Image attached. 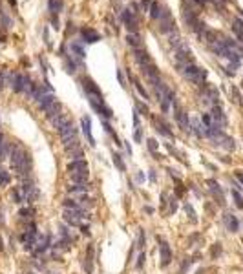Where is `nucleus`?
<instances>
[{
  "label": "nucleus",
  "mask_w": 243,
  "mask_h": 274,
  "mask_svg": "<svg viewBox=\"0 0 243 274\" xmlns=\"http://www.w3.org/2000/svg\"><path fill=\"white\" fill-rule=\"evenodd\" d=\"M11 166L18 176H24L28 172V154H26L24 148L17 146L11 152Z\"/></svg>",
  "instance_id": "obj_1"
},
{
  "label": "nucleus",
  "mask_w": 243,
  "mask_h": 274,
  "mask_svg": "<svg viewBox=\"0 0 243 274\" xmlns=\"http://www.w3.org/2000/svg\"><path fill=\"white\" fill-rule=\"evenodd\" d=\"M181 71H183V75H185V79H188V81L194 82V84H201V82L205 81V77H207V71H205L203 68H199V66H196L194 62L187 64Z\"/></svg>",
  "instance_id": "obj_2"
},
{
  "label": "nucleus",
  "mask_w": 243,
  "mask_h": 274,
  "mask_svg": "<svg viewBox=\"0 0 243 274\" xmlns=\"http://www.w3.org/2000/svg\"><path fill=\"white\" fill-rule=\"evenodd\" d=\"M82 88H84L86 95L90 97V101H103V93H101L99 86H97L90 77H84V79H82Z\"/></svg>",
  "instance_id": "obj_3"
},
{
  "label": "nucleus",
  "mask_w": 243,
  "mask_h": 274,
  "mask_svg": "<svg viewBox=\"0 0 243 274\" xmlns=\"http://www.w3.org/2000/svg\"><path fill=\"white\" fill-rule=\"evenodd\" d=\"M176 61H177L183 68H185L187 64H192V51L185 42H181L179 46L176 48Z\"/></svg>",
  "instance_id": "obj_4"
},
{
  "label": "nucleus",
  "mask_w": 243,
  "mask_h": 274,
  "mask_svg": "<svg viewBox=\"0 0 243 274\" xmlns=\"http://www.w3.org/2000/svg\"><path fill=\"white\" fill-rule=\"evenodd\" d=\"M59 134H61V139H62L64 145H68V143H71L77 139V128L73 126V123L71 121H68L64 126L59 128Z\"/></svg>",
  "instance_id": "obj_5"
},
{
  "label": "nucleus",
  "mask_w": 243,
  "mask_h": 274,
  "mask_svg": "<svg viewBox=\"0 0 243 274\" xmlns=\"http://www.w3.org/2000/svg\"><path fill=\"white\" fill-rule=\"evenodd\" d=\"M174 117H176V123L179 124L181 130H185V132H190V121H188V115L181 110L179 106L174 103Z\"/></svg>",
  "instance_id": "obj_6"
},
{
  "label": "nucleus",
  "mask_w": 243,
  "mask_h": 274,
  "mask_svg": "<svg viewBox=\"0 0 243 274\" xmlns=\"http://www.w3.org/2000/svg\"><path fill=\"white\" fill-rule=\"evenodd\" d=\"M121 17H123V22L126 24L128 33H137V26H139V22H137V18H135V15H134V11H130V9H123Z\"/></svg>",
  "instance_id": "obj_7"
},
{
  "label": "nucleus",
  "mask_w": 243,
  "mask_h": 274,
  "mask_svg": "<svg viewBox=\"0 0 243 274\" xmlns=\"http://www.w3.org/2000/svg\"><path fill=\"white\" fill-rule=\"evenodd\" d=\"M84 210H64V219L70 225H81V221L84 219Z\"/></svg>",
  "instance_id": "obj_8"
},
{
  "label": "nucleus",
  "mask_w": 243,
  "mask_h": 274,
  "mask_svg": "<svg viewBox=\"0 0 243 274\" xmlns=\"http://www.w3.org/2000/svg\"><path fill=\"white\" fill-rule=\"evenodd\" d=\"M68 174H75V172H86L88 170V163H86L84 159H73V161H70L68 163Z\"/></svg>",
  "instance_id": "obj_9"
},
{
  "label": "nucleus",
  "mask_w": 243,
  "mask_h": 274,
  "mask_svg": "<svg viewBox=\"0 0 243 274\" xmlns=\"http://www.w3.org/2000/svg\"><path fill=\"white\" fill-rule=\"evenodd\" d=\"M183 20H185L187 26H190L192 29H198V26L201 24V22L198 20L196 11H192V9H185V11H183Z\"/></svg>",
  "instance_id": "obj_10"
},
{
  "label": "nucleus",
  "mask_w": 243,
  "mask_h": 274,
  "mask_svg": "<svg viewBox=\"0 0 243 274\" xmlns=\"http://www.w3.org/2000/svg\"><path fill=\"white\" fill-rule=\"evenodd\" d=\"M81 33H82L84 42H88V44H95V42H99V40H101V35H99L95 29H92V28H84Z\"/></svg>",
  "instance_id": "obj_11"
},
{
  "label": "nucleus",
  "mask_w": 243,
  "mask_h": 274,
  "mask_svg": "<svg viewBox=\"0 0 243 274\" xmlns=\"http://www.w3.org/2000/svg\"><path fill=\"white\" fill-rule=\"evenodd\" d=\"M81 124H82V130H84L86 137H88L90 146H95V139H93V135H92V121H90V117H82V119H81Z\"/></svg>",
  "instance_id": "obj_12"
},
{
  "label": "nucleus",
  "mask_w": 243,
  "mask_h": 274,
  "mask_svg": "<svg viewBox=\"0 0 243 274\" xmlns=\"http://www.w3.org/2000/svg\"><path fill=\"white\" fill-rule=\"evenodd\" d=\"M88 190H90V185L88 183H81V185L73 183L71 187H68V194H71V196H86Z\"/></svg>",
  "instance_id": "obj_13"
},
{
  "label": "nucleus",
  "mask_w": 243,
  "mask_h": 274,
  "mask_svg": "<svg viewBox=\"0 0 243 274\" xmlns=\"http://www.w3.org/2000/svg\"><path fill=\"white\" fill-rule=\"evenodd\" d=\"M170 260H172V252H170L168 243H165L163 240H161V265L166 267V265L170 263Z\"/></svg>",
  "instance_id": "obj_14"
},
{
  "label": "nucleus",
  "mask_w": 243,
  "mask_h": 274,
  "mask_svg": "<svg viewBox=\"0 0 243 274\" xmlns=\"http://www.w3.org/2000/svg\"><path fill=\"white\" fill-rule=\"evenodd\" d=\"M134 57H135V61H137L141 66H145V64H150V62H152V59H150L148 51H146V50H141V48L134 50Z\"/></svg>",
  "instance_id": "obj_15"
},
{
  "label": "nucleus",
  "mask_w": 243,
  "mask_h": 274,
  "mask_svg": "<svg viewBox=\"0 0 243 274\" xmlns=\"http://www.w3.org/2000/svg\"><path fill=\"white\" fill-rule=\"evenodd\" d=\"M88 177H90V172L86 170V172H75V174H70V181L71 183H77V185H81V183H88Z\"/></svg>",
  "instance_id": "obj_16"
},
{
  "label": "nucleus",
  "mask_w": 243,
  "mask_h": 274,
  "mask_svg": "<svg viewBox=\"0 0 243 274\" xmlns=\"http://www.w3.org/2000/svg\"><path fill=\"white\" fill-rule=\"evenodd\" d=\"M223 219H225V225H227V229H229V230H232V232L238 230L240 223H238V219H236V216H232V214H225V216H223Z\"/></svg>",
  "instance_id": "obj_17"
},
{
  "label": "nucleus",
  "mask_w": 243,
  "mask_h": 274,
  "mask_svg": "<svg viewBox=\"0 0 243 274\" xmlns=\"http://www.w3.org/2000/svg\"><path fill=\"white\" fill-rule=\"evenodd\" d=\"M159 22H161V28H159V29H161L163 33H172V31H176V28H174L176 24H174V20H172V17H168V18H161Z\"/></svg>",
  "instance_id": "obj_18"
},
{
  "label": "nucleus",
  "mask_w": 243,
  "mask_h": 274,
  "mask_svg": "<svg viewBox=\"0 0 243 274\" xmlns=\"http://www.w3.org/2000/svg\"><path fill=\"white\" fill-rule=\"evenodd\" d=\"M26 81H28V77L26 75H15V81H13V90L15 92H24V86H26Z\"/></svg>",
  "instance_id": "obj_19"
},
{
  "label": "nucleus",
  "mask_w": 243,
  "mask_h": 274,
  "mask_svg": "<svg viewBox=\"0 0 243 274\" xmlns=\"http://www.w3.org/2000/svg\"><path fill=\"white\" fill-rule=\"evenodd\" d=\"M212 119H214V123L216 124H219L221 126L223 123H225V115H223V110L219 108V106H212Z\"/></svg>",
  "instance_id": "obj_20"
},
{
  "label": "nucleus",
  "mask_w": 243,
  "mask_h": 274,
  "mask_svg": "<svg viewBox=\"0 0 243 274\" xmlns=\"http://www.w3.org/2000/svg\"><path fill=\"white\" fill-rule=\"evenodd\" d=\"M70 50H71V53H73L75 57H79V59H84L86 57V51L82 50V44L77 42V40H73V42L70 44Z\"/></svg>",
  "instance_id": "obj_21"
},
{
  "label": "nucleus",
  "mask_w": 243,
  "mask_h": 274,
  "mask_svg": "<svg viewBox=\"0 0 243 274\" xmlns=\"http://www.w3.org/2000/svg\"><path fill=\"white\" fill-rule=\"evenodd\" d=\"M190 130L196 134L198 137H203L205 135V128H203V124H201V121L199 119H192L190 121Z\"/></svg>",
  "instance_id": "obj_22"
},
{
  "label": "nucleus",
  "mask_w": 243,
  "mask_h": 274,
  "mask_svg": "<svg viewBox=\"0 0 243 274\" xmlns=\"http://www.w3.org/2000/svg\"><path fill=\"white\" fill-rule=\"evenodd\" d=\"M126 42H128V46H132L134 50H137V48H141V37H139L137 33H128Z\"/></svg>",
  "instance_id": "obj_23"
},
{
  "label": "nucleus",
  "mask_w": 243,
  "mask_h": 274,
  "mask_svg": "<svg viewBox=\"0 0 243 274\" xmlns=\"http://www.w3.org/2000/svg\"><path fill=\"white\" fill-rule=\"evenodd\" d=\"M163 6H159L157 2H152V6H150V17L154 18V20H157V18H161V15H163Z\"/></svg>",
  "instance_id": "obj_24"
},
{
  "label": "nucleus",
  "mask_w": 243,
  "mask_h": 274,
  "mask_svg": "<svg viewBox=\"0 0 243 274\" xmlns=\"http://www.w3.org/2000/svg\"><path fill=\"white\" fill-rule=\"evenodd\" d=\"M146 145H148V148H150V152H152V154L156 155V159H159V157H161V155L157 154V148H159V145H157V141H156V139H148V141H146Z\"/></svg>",
  "instance_id": "obj_25"
},
{
  "label": "nucleus",
  "mask_w": 243,
  "mask_h": 274,
  "mask_svg": "<svg viewBox=\"0 0 243 274\" xmlns=\"http://www.w3.org/2000/svg\"><path fill=\"white\" fill-rule=\"evenodd\" d=\"M114 165H115L117 168L121 170V172H124L126 166H124V163H123V157L119 155V154H114Z\"/></svg>",
  "instance_id": "obj_26"
},
{
  "label": "nucleus",
  "mask_w": 243,
  "mask_h": 274,
  "mask_svg": "<svg viewBox=\"0 0 243 274\" xmlns=\"http://www.w3.org/2000/svg\"><path fill=\"white\" fill-rule=\"evenodd\" d=\"M132 79H134V77H132ZM134 84H135V88H137L139 95H141V97H143V99H148V93H146V92H145V88H143V86H141V82H139L137 79H134Z\"/></svg>",
  "instance_id": "obj_27"
},
{
  "label": "nucleus",
  "mask_w": 243,
  "mask_h": 274,
  "mask_svg": "<svg viewBox=\"0 0 243 274\" xmlns=\"http://www.w3.org/2000/svg\"><path fill=\"white\" fill-rule=\"evenodd\" d=\"M241 29H243V22L240 20V18H234V22H232V31L238 33V31H241Z\"/></svg>",
  "instance_id": "obj_28"
},
{
  "label": "nucleus",
  "mask_w": 243,
  "mask_h": 274,
  "mask_svg": "<svg viewBox=\"0 0 243 274\" xmlns=\"http://www.w3.org/2000/svg\"><path fill=\"white\" fill-rule=\"evenodd\" d=\"M8 183H9V174L2 170V172H0V187H4V185H8Z\"/></svg>",
  "instance_id": "obj_29"
},
{
  "label": "nucleus",
  "mask_w": 243,
  "mask_h": 274,
  "mask_svg": "<svg viewBox=\"0 0 243 274\" xmlns=\"http://www.w3.org/2000/svg\"><path fill=\"white\" fill-rule=\"evenodd\" d=\"M232 196H234V201H236V205H238L240 208H243V198L240 196V194H238V192H236V190L232 192Z\"/></svg>",
  "instance_id": "obj_30"
},
{
  "label": "nucleus",
  "mask_w": 243,
  "mask_h": 274,
  "mask_svg": "<svg viewBox=\"0 0 243 274\" xmlns=\"http://www.w3.org/2000/svg\"><path fill=\"white\" fill-rule=\"evenodd\" d=\"M8 150H9V145L8 143H2V146H0V157H6L8 155Z\"/></svg>",
  "instance_id": "obj_31"
},
{
  "label": "nucleus",
  "mask_w": 243,
  "mask_h": 274,
  "mask_svg": "<svg viewBox=\"0 0 243 274\" xmlns=\"http://www.w3.org/2000/svg\"><path fill=\"white\" fill-rule=\"evenodd\" d=\"M185 212H187V214L190 216V219H192V221H196V214H194V208H192L190 205H185Z\"/></svg>",
  "instance_id": "obj_32"
},
{
  "label": "nucleus",
  "mask_w": 243,
  "mask_h": 274,
  "mask_svg": "<svg viewBox=\"0 0 243 274\" xmlns=\"http://www.w3.org/2000/svg\"><path fill=\"white\" fill-rule=\"evenodd\" d=\"M145 260H146V256H145V252H141L139 254V258H137V269H143V263H145Z\"/></svg>",
  "instance_id": "obj_33"
},
{
  "label": "nucleus",
  "mask_w": 243,
  "mask_h": 274,
  "mask_svg": "<svg viewBox=\"0 0 243 274\" xmlns=\"http://www.w3.org/2000/svg\"><path fill=\"white\" fill-rule=\"evenodd\" d=\"M137 247H145V230L139 229V245Z\"/></svg>",
  "instance_id": "obj_34"
},
{
  "label": "nucleus",
  "mask_w": 243,
  "mask_h": 274,
  "mask_svg": "<svg viewBox=\"0 0 243 274\" xmlns=\"http://www.w3.org/2000/svg\"><path fill=\"white\" fill-rule=\"evenodd\" d=\"M232 95H234V103L240 104V103H241V95H240V92H238L236 88H232Z\"/></svg>",
  "instance_id": "obj_35"
},
{
  "label": "nucleus",
  "mask_w": 243,
  "mask_h": 274,
  "mask_svg": "<svg viewBox=\"0 0 243 274\" xmlns=\"http://www.w3.org/2000/svg\"><path fill=\"white\" fill-rule=\"evenodd\" d=\"M134 139L137 141V143H141V139H143V135H141V128H135V135H134Z\"/></svg>",
  "instance_id": "obj_36"
},
{
  "label": "nucleus",
  "mask_w": 243,
  "mask_h": 274,
  "mask_svg": "<svg viewBox=\"0 0 243 274\" xmlns=\"http://www.w3.org/2000/svg\"><path fill=\"white\" fill-rule=\"evenodd\" d=\"M51 24H53V28H55V29H59V18H57L55 15L51 17Z\"/></svg>",
  "instance_id": "obj_37"
},
{
  "label": "nucleus",
  "mask_w": 243,
  "mask_h": 274,
  "mask_svg": "<svg viewBox=\"0 0 243 274\" xmlns=\"http://www.w3.org/2000/svg\"><path fill=\"white\" fill-rule=\"evenodd\" d=\"M219 250H221V247H219V243H216V247L212 249V256H216V254H219Z\"/></svg>",
  "instance_id": "obj_38"
},
{
  "label": "nucleus",
  "mask_w": 243,
  "mask_h": 274,
  "mask_svg": "<svg viewBox=\"0 0 243 274\" xmlns=\"http://www.w3.org/2000/svg\"><path fill=\"white\" fill-rule=\"evenodd\" d=\"M137 108H139V112H143L145 115H146V113H148V108H146V106H145V104H137Z\"/></svg>",
  "instance_id": "obj_39"
},
{
  "label": "nucleus",
  "mask_w": 243,
  "mask_h": 274,
  "mask_svg": "<svg viewBox=\"0 0 243 274\" xmlns=\"http://www.w3.org/2000/svg\"><path fill=\"white\" fill-rule=\"evenodd\" d=\"M148 4H150V0H143V2H141V8H143V11H148Z\"/></svg>",
  "instance_id": "obj_40"
},
{
  "label": "nucleus",
  "mask_w": 243,
  "mask_h": 274,
  "mask_svg": "<svg viewBox=\"0 0 243 274\" xmlns=\"http://www.w3.org/2000/svg\"><path fill=\"white\" fill-rule=\"evenodd\" d=\"M236 177H238V179L243 183V172H236Z\"/></svg>",
  "instance_id": "obj_41"
},
{
  "label": "nucleus",
  "mask_w": 243,
  "mask_h": 274,
  "mask_svg": "<svg viewBox=\"0 0 243 274\" xmlns=\"http://www.w3.org/2000/svg\"><path fill=\"white\" fill-rule=\"evenodd\" d=\"M236 35H238V40H241V42H243V29H241V31H238Z\"/></svg>",
  "instance_id": "obj_42"
},
{
  "label": "nucleus",
  "mask_w": 243,
  "mask_h": 274,
  "mask_svg": "<svg viewBox=\"0 0 243 274\" xmlns=\"http://www.w3.org/2000/svg\"><path fill=\"white\" fill-rule=\"evenodd\" d=\"M150 179L156 181V174H154V170H150Z\"/></svg>",
  "instance_id": "obj_43"
},
{
  "label": "nucleus",
  "mask_w": 243,
  "mask_h": 274,
  "mask_svg": "<svg viewBox=\"0 0 243 274\" xmlns=\"http://www.w3.org/2000/svg\"><path fill=\"white\" fill-rule=\"evenodd\" d=\"M194 2H198V4H205V2H210V0H194Z\"/></svg>",
  "instance_id": "obj_44"
},
{
  "label": "nucleus",
  "mask_w": 243,
  "mask_h": 274,
  "mask_svg": "<svg viewBox=\"0 0 243 274\" xmlns=\"http://www.w3.org/2000/svg\"><path fill=\"white\" fill-rule=\"evenodd\" d=\"M0 250H4V241H2V238H0Z\"/></svg>",
  "instance_id": "obj_45"
},
{
  "label": "nucleus",
  "mask_w": 243,
  "mask_h": 274,
  "mask_svg": "<svg viewBox=\"0 0 243 274\" xmlns=\"http://www.w3.org/2000/svg\"><path fill=\"white\" fill-rule=\"evenodd\" d=\"M0 146H2V135H0Z\"/></svg>",
  "instance_id": "obj_46"
}]
</instances>
